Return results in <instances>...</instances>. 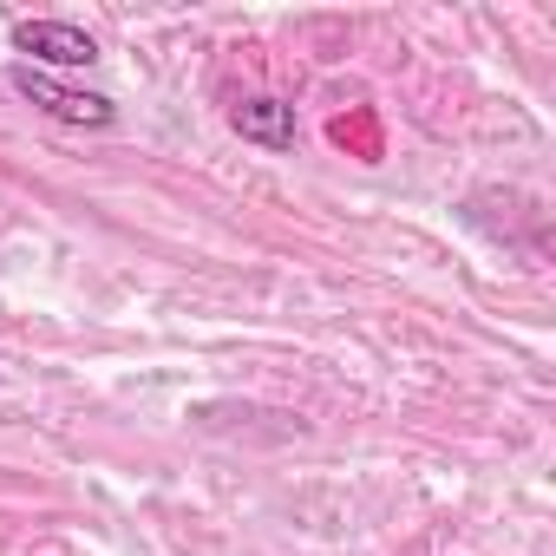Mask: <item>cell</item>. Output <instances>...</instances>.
Masks as SVG:
<instances>
[{"label":"cell","instance_id":"obj_2","mask_svg":"<svg viewBox=\"0 0 556 556\" xmlns=\"http://www.w3.org/2000/svg\"><path fill=\"white\" fill-rule=\"evenodd\" d=\"M14 47L34 53L40 73H47V66H66V73H73V66H92V60H99V40H92L86 27H73V21H21V27H14Z\"/></svg>","mask_w":556,"mask_h":556},{"label":"cell","instance_id":"obj_1","mask_svg":"<svg viewBox=\"0 0 556 556\" xmlns=\"http://www.w3.org/2000/svg\"><path fill=\"white\" fill-rule=\"evenodd\" d=\"M8 79H14V92H21L27 105H40V112H47V118H60V125H86V131L118 125V105H112L105 92H79V86L53 79V73H40V66H14Z\"/></svg>","mask_w":556,"mask_h":556},{"label":"cell","instance_id":"obj_3","mask_svg":"<svg viewBox=\"0 0 556 556\" xmlns=\"http://www.w3.org/2000/svg\"><path fill=\"white\" fill-rule=\"evenodd\" d=\"M229 125L262 151H295V105H282V99H242L229 112Z\"/></svg>","mask_w":556,"mask_h":556}]
</instances>
